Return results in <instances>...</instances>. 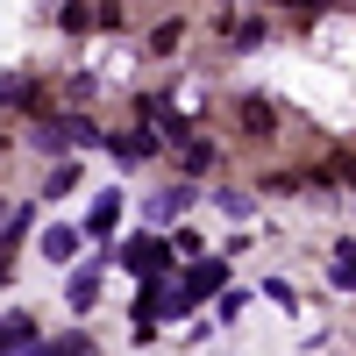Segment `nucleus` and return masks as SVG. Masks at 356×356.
Returning <instances> with one entry per match:
<instances>
[{
	"instance_id": "obj_1",
	"label": "nucleus",
	"mask_w": 356,
	"mask_h": 356,
	"mask_svg": "<svg viewBox=\"0 0 356 356\" xmlns=\"http://www.w3.org/2000/svg\"><path fill=\"white\" fill-rule=\"evenodd\" d=\"M122 264H129V271H143L150 285H164V264H171V243H157V235H136V243L122 250Z\"/></svg>"
},
{
	"instance_id": "obj_2",
	"label": "nucleus",
	"mask_w": 356,
	"mask_h": 356,
	"mask_svg": "<svg viewBox=\"0 0 356 356\" xmlns=\"http://www.w3.org/2000/svg\"><path fill=\"white\" fill-rule=\"evenodd\" d=\"M178 292H186L193 307L207 300V292H228V257H207V264H193V271L178 278Z\"/></svg>"
},
{
	"instance_id": "obj_3",
	"label": "nucleus",
	"mask_w": 356,
	"mask_h": 356,
	"mask_svg": "<svg viewBox=\"0 0 356 356\" xmlns=\"http://www.w3.org/2000/svg\"><path fill=\"white\" fill-rule=\"evenodd\" d=\"M36 349V314H0V356H29Z\"/></svg>"
},
{
	"instance_id": "obj_4",
	"label": "nucleus",
	"mask_w": 356,
	"mask_h": 356,
	"mask_svg": "<svg viewBox=\"0 0 356 356\" xmlns=\"http://www.w3.org/2000/svg\"><path fill=\"white\" fill-rule=\"evenodd\" d=\"M150 114H157V136H171V143H186V150L200 143V136H193V114H178V107H164V100H157V107H143V122H150Z\"/></svg>"
},
{
	"instance_id": "obj_5",
	"label": "nucleus",
	"mask_w": 356,
	"mask_h": 356,
	"mask_svg": "<svg viewBox=\"0 0 356 356\" xmlns=\"http://www.w3.org/2000/svg\"><path fill=\"white\" fill-rule=\"evenodd\" d=\"M157 143H164V136L143 122L136 136H114V157H122V164H143V157H157Z\"/></svg>"
},
{
	"instance_id": "obj_6",
	"label": "nucleus",
	"mask_w": 356,
	"mask_h": 356,
	"mask_svg": "<svg viewBox=\"0 0 356 356\" xmlns=\"http://www.w3.org/2000/svg\"><path fill=\"white\" fill-rule=\"evenodd\" d=\"M29 228H36V207H22V214L0 228V278H8V264H15V250H22V235H29Z\"/></svg>"
},
{
	"instance_id": "obj_7",
	"label": "nucleus",
	"mask_w": 356,
	"mask_h": 356,
	"mask_svg": "<svg viewBox=\"0 0 356 356\" xmlns=\"http://www.w3.org/2000/svg\"><path fill=\"white\" fill-rule=\"evenodd\" d=\"M65 300L86 314V307H100V271H93V264H79V271H72V285H65Z\"/></svg>"
},
{
	"instance_id": "obj_8",
	"label": "nucleus",
	"mask_w": 356,
	"mask_h": 356,
	"mask_svg": "<svg viewBox=\"0 0 356 356\" xmlns=\"http://www.w3.org/2000/svg\"><path fill=\"white\" fill-rule=\"evenodd\" d=\"M243 129H250V136H271V129H278V107L264 100V93H250V100H243Z\"/></svg>"
},
{
	"instance_id": "obj_9",
	"label": "nucleus",
	"mask_w": 356,
	"mask_h": 356,
	"mask_svg": "<svg viewBox=\"0 0 356 356\" xmlns=\"http://www.w3.org/2000/svg\"><path fill=\"white\" fill-rule=\"evenodd\" d=\"M328 285L356 292V243H335V257H328Z\"/></svg>"
},
{
	"instance_id": "obj_10",
	"label": "nucleus",
	"mask_w": 356,
	"mask_h": 356,
	"mask_svg": "<svg viewBox=\"0 0 356 356\" xmlns=\"http://www.w3.org/2000/svg\"><path fill=\"white\" fill-rule=\"evenodd\" d=\"M114 221H122V193H100V200H93V214H86V235H107Z\"/></svg>"
},
{
	"instance_id": "obj_11",
	"label": "nucleus",
	"mask_w": 356,
	"mask_h": 356,
	"mask_svg": "<svg viewBox=\"0 0 356 356\" xmlns=\"http://www.w3.org/2000/svg\"><path fill=\"white\" fill-rule=\"evenodd\" d=\"M79 235H86V228H50V235H43V257H50V264H72V257H79Z\"/></svg>"
},
{
	"instance_id": "obj_12",
	"label": "nucleus",
	"mask_w": 356,
	"mask_h": 356,
	"mask_svg": "<svg viewBox=\"0 0 356 356\" xmlns=\"http://www.w3.org/2000/svg\"><path fill=\"white\" fill-rule=\"evenodd\" d=\"M214 164H221V150H214V143H193V150H186V171H193V178H207Z\"/></svg>"
},
{
	"instance_id": "obj_13",
	"label": "nucleus",
	"mask_w": 356,
	"mask_h": 356,
	"mask_svg": "<svg viewBox=\"0 0 356 356\" xmlns=\"http://www.w3.org/2000/svg\"><path fill=\"white\" fill-rule=\"evenodd\" d=\"M57 22H65V36H86V29H93V8L72 0V8H57Z\"/></svg>"
},
{
	"instance_id": "obj_14",
	"label": "nucleus",
	"mask_w": 356,
	"mask_h": 356,
	"mask_svg": "<svg viewBox=\"0 0 356 356\" xmlns=\"http://www.w3.org/2000/svg\"><path fill=\"white\" fill-rule=\"evenodd\" d=\"M72 186H79V164H57V171L43 178V193H72Z\"/></svg>"
},
{
	"instance_id": "obj_15",
	"label": "nucleus",
	"mask_w": 356,
	"mask_h": 356,
	"mask_svg": "<svg viewBox=\"0 0 356 356\" xmlns=\"http://www.w3.org/2000/svg\"><path fill=\"white\" fill-rule=\"evenodd\" d=\"M264 300H271V307H300V292H292L285 278H271V285H264Z\"/></svg>"
},
{
	"instance_id": "obj_16",
	"label": "nucleus",
	"mask_w": 356,
	"mask_h": 356,
	"mask_svg": "<svg viewBox=\"0 0 356 356\" xmlns=\"http://www.w3.org/2000/svg\"><path fill=\"white\" fill-rule=\"evenodd\" d=\"M29 93H36V86H29V79H22V72H15V79H8V86H0V100H8V107H22V100H29Z\"/></svg>"
},
{
	"instance_id": "obj_17",
	"label": "nucleus",
	"mask_w": 356,
	"mask_h": 356,
	"mask_svg": "<svg viewBox=\"0 0 356 356\" xmlns=\"http://www.w3.org/2000/svg\"><path fill=\"white\" fill-rule=\"evenodd\" d=\"M186 200H193V193H157V200H150V214L164 221V214H178V207H186Z\"/></svg>"
},
{
	"instance_id": "obj_18",
	"label": "nucleus",
	"mask_w": 356,
	"mask_h": 356,
	"mask_svg": "<svg viewBox=\"0 0 356 356\" xmlns=\"http://www.w3.org/2000/svg\"><path fill=\"white\" fill-rule=\"evenodd\" d=\"M29 356H50V342H36V349H29Z\"/></svg>"
}]
</instances>
